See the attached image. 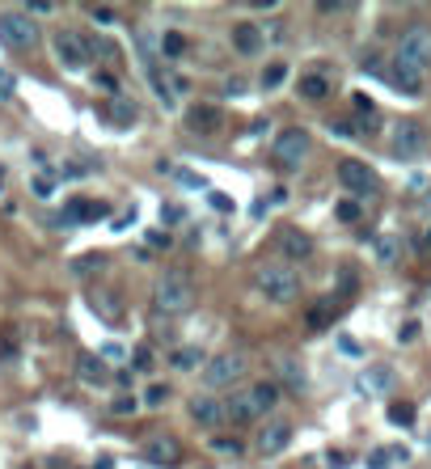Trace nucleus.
<instances>
[{"mask_svg": "<svg viewBox=\"0 0 431 469\" xmlns=\"http://www.w3.org/2000/svg\"><path fill=\"white\" fill-rule=\"evenodd\" d=\"M190 305H195V279L186 271L169 267L165 275H157V284H152V309L161 317H182V313H190Z\"/></svg>", "mask_w": 431, "mask_h": 469, "instance_id": "nucleus-1", "label": "nucleus"}, {"mask_svg": "<svg viewBox=\"0 0 431 469\" xmlns=\"http://www.w3.org/2000/svg\"><path fill=\"white\" fill-rule=\"evenodd\" d=\"M254 288H258L271 305H292V300L301 296V275H296L292 267H284V262H267V267H258Z\"/></svg>", "mask_w": 431, "mask_h": 469, "instance_id": "nucleus-2", "label": "nucleus"}, {"mask_svg": "<svg viewBox=\"0 0 431 469\" xmlns=\"http://www.w3.org/2000/svg\"><path fill=\"white\" fill-rule=\"evenodd\" d=\"M250 372V355L245 351H220L216 360H203V381L212 389H229Z\"/></svg>", "mask_w": 431, "mask_h": 469, "instance_id": "nucleus-3", "label": "nucleus"}, {"mask_svg": "<svg viewBox=\"0 0 431 469\" xmlns=\"http://www.w3.org/2000/svg\"><path fill=\"white\" fill-rule=\"evenodd\" d=\"M34 38H38V25H34V17L25 8H4L0 13V42L4 47L25 51V47H34Z\"/></svg>", "mask_w": 431, "mask_h": 469, "instance_id": "nucleus-4", "label": "nucleus"}, {"mask_svg": "<svg viewBox=\"0 0 431 469\" xmlns=\"http://www.w3.org/2000/svg\"><path fill=\"white\" fill-rule=\"evenodd\" d=\"M398 63H406L415 72H427V63H431V30L427 25L402 30V38H398Z\"/></svg>", "mask_w": 431, "mask_h": 469, "instance_id": "nucleus-5", "label": "nucleus"}, {"mask_svg": "<svg viewBox=\"0 0 431 469\" xmlns=\"http://www.w3.org/2000/svg\"><path fill=\"white\" fill-rule=\"evenodd\" d=\"M309 148H313L309 131H305V127H288V131H279V140H275L271 157H275L284 169H301V165H305V157H309Z\"/></svg>", "mask_w": 431, "mask_h": 469, "instance_id": "nucleus-6", "label": "nucleus"}, {"mask_svg": "<svg viewBox=\"0 0 431 469\" xmlns=\"http://www.w3.org/2000/svg\"><path fill=\"white\" fill-rule=\"evenodd\" d=\"M140 457H144V465H152V469H178L182 465V440L169 436V432L148 436V440L140 444Z\"/></svg>", "mask_w": 431, "mask_h": 469, "instance_id": "nucleus-7", "label": "nucleus"}, {"mask_svg": "<svg viewBox=\"0 0 431 469\" xmlns=\"http://www.w3.org/2000/svg\"><path fill=\"white\" fill-rule=\"evenodd\" d=\"M364 72H372V76H385L402 97H419L423 93V72H415V68H406V63H389V68H381L377 59H364Z\"/></svg>", "mask_w": 431, "mask_h": 469, "instance_id": "nucleus-8", "label": "nucleus"}, {"mask_svg": "<svg viewBox=\"0 0 431 469\" xmlns=\"http://www.w3.org/2000/svg\"><path fill=\"white\" fill-rule=\"evenodd\" d=\"M389 152H394L398 161H419V157H423V127H419L415 118L394 123V131H389Z\"/></svg>", "mask_w": 431, "mask_h": 469, "instance_id": "nucleus-9", "label": "nucleus"}, {"mask_svg": "<svg viewBox=\"0 0 431 469\" xmlns=\"http://www.w3.org/2000/svg\"><path fill=\"white\" fill-rule=\"evenodd\" d=\"M339 182H343L356 199H368V195H377V190H381V178H377L364 161H351V157H347V161H339Z\"/></svg>", "mask_w": 431, "mask_h": 469, "instance_id": "nucleus-10", "label": "nucleus"}, {"mask_svg": "<svg viewBox=\"0 0 431 469\" xmlns=\"http://www.w3.org/2000/svg\"><path fill=\"white\" fill-rule=\"evenodd\" d=\"M55 59L68 68V72H85L89 68V42L72 30H59L55 34Z\"/></svg>", "mask_w": 431, "mask_h": 469, "instance_id": "nucleus-11", "label": "nucleus"}, {"mask_svg": "<svg viewBox=\"0 0 431 469\" xmlns=\"http://www.w3.org/2000/svg\"><path fill=\"white\" fill-rule=\"evenodd\" d=\"M186 127L195 135H216L224 127V110L212 106V102H195V106H186Z\"/></svg>", "mask_w": 431, "mask_h": 469, "instance_id": "nucleus-12", "label": "nucleus"}, {"mask_svg": "<svg viewBox=\"0 0 431 469\" xmlns=\"http://www.w3.org/2000/svg\"><path fill=\"white\" fill-rule=\"evenodd\" d=\"M288 444H292V423H288V419H275V423H267V427L258 432V453H262V457H279Z\"/></svg>", "mask_w": 431, "mask_h": 469, "instance_id": "nucleus-13", "label": "nucleus"}, {"mask_svg": "<svg viewBox=\"0 0 431 469\" xmlns=\"http://www.w3.org/2000/svg\"><path fill=\"white\" fill-rule=\"evenodd\" d=\"M190 419H195L199 427H220V423H224V402L212 398V394H195V398H190Z\"/></svg>", "mask_w": 431, "mask_h": 469, "instance_id": "nucleus-14", "label": "nucleus"}, {"mask_svg": "<svg viewBox=\"0 0 431 469\" xmlns=\"http://www.w3.org/2000/svg\"><path fill=\"white\" fill-rule=\"evenodd\" d=\"M389 389H394V372L389 368H364L356 377V394H364V398H385Z\"/></svg>", "mask_w": 431, "mask_h": 469, "instance_id": "nucleus-15", "label": "nucleus"}, {"mask_svg": "<svg viewBox=\"0 0 431 469\" xmlns=\"http://www.w3.org/2000/svg\"><path fill=\"white\" fill-rule=\"evenodd\" d=\"M254 419H262V415H258L250 389H233V398H224V423H254Z\"/></svg>", "mask_w": 431, "mask_h": 469, "instance_id": "nucleus-16", "label": "nucleus"}, {"mask_svg": "<svg viewBox=\"0 0 431 469\" xmlns=\"http://www.w3.org/2000/svg\"><path fill=\"white\" fill-rule=\"evenodd\" d=\"M110 207L106 203H89V199H72L68 207H63V216H59V224L68 229V224H89V220H102Z\"/></svg>", "mask_w": 431, "mask_h": 469, "instance_id": "nucleus-17", "label": "nucleus"}, {"mask_svg": "<svg viewBox=\"0 0 431 469\" xmlns=\"http://www.w3.org/2000/svg\"><path fill=\"white\" fill-rule=\"evenodd\" d=\"M279 254L292 258V262H301V258L313 254V237H309L305 229H284V233H279Z\"/></svg>", "mask_w": 431, "mask_h": 469, "instance_id": "nucleus-18", "label": "nucleus"}, {"mask_svg": "<svg viewBox=\"0 0 431 469\" xmlns=\"http://www.w3.org/2000/svg\"><path fill=\"white\" fill-rule=\"evenodd\" d=\"M296 93H301L305 102H322V97L334 93V80H330V72H305V76L296 80Z\"/></svg>", "mask_w": 431, "mask_h": 469, "instance_id": "nucleus-19", "label": "nucleus"}, {"mask_svg": "<svg viewBox=\"0 0 431 469\" xmlns=\"http://www.w3.org/2000/svg\"><path fill=\"white\" fill-rule=\"evenodd\" d=\"M89 309H93L106 326H119V322H123V296H119V292H93V296H89Z\"/></svg>", "mask_w": 431, "mask_h": 469, "instance_id": "nucleus-20", "label": "nucleus"}, {"mask_svg": "<svg viewBox=\"0 0 431 469\" xmlns=\"http://www.w3.org/2000/svg\"><path fill=\"white\" fill-rule=\"evenodd\" d=\"M262 25H254V21H237L233 25V47L241 51V55H258L262 51Z\"/></svg>", "mask_w": 431, "mask_h": 469, "instance_id": "nucleus-21", "label": "nucleus"}, {"mask_svg": "<svg viewBox=\"0 0 431 469\" xmlns=\"http://www.w3.org/2000/svg\"><path fill=\"white\" fill-rule=\"evenodd\" d=\"M106 118L123 131V127H131V123L140 118V110H135V102H131L127 93H114V97H106Z\"/></svg>", "mask_w": 431, "mask_h": 469, "instance_id": "nucleus-22", "label": "nucleus"}, {"mask_svg": "<svg viewBox=\"0 0 431 469\" xmlns=\"http://www.w3.org/2000/svg\"><path fill=\"white\" fill-rule=\"evenodd\" d=\"M339 309H343V305H339L334 296H322V300L305 313V326H309L313 334H317V330H330V326H334V317H339Z\"/></svg>", "mask_w": 431, "mask_h": 469, "instance_id": "nucleus-23", "label": "nucleus"}, {"mask_svg": "<svg viewBox=\"0 0 431 469\" xmlns=\"http://www.w3.org/2000/svg\"><path fill=\"white\" fill-rule=\"evenodd\" d=\"M250 398H254L258 415H267V410L279 406V385H275V381H258V385H250Z\"/></svg>", "mask_w": 431, "mask_h": 469, "instance_id": "nucleus-24", "label": "nucleus"}, {"mask_svg": "<svg viewBox=\"0 0 431 469\" xmlns=\"http://www.w3.org/2000/svg\"><path fill=\"white\" fill-rule=\"evenodd\" d=\"M76 372H80V381H85V385L106 381V364H102V355H80V360H76Z\"/></svg>", "mask_w": 431, "mask_h": 469, "instance_id": "nucleus-25", "label": "nucleus"}, {"mask_svg": "<svg viewBox=\"0 0 431 469\" xmlns=\"http://www.w3.org/2000/svg\"><path fill=\"white\" fill-rule=\"evenodd\" d=\"M169 364H174L178 372H190V368H199V364H203V351H199V347H174Z\"/></svg>", "mask_w": 431, "mask_h": 469, "instance_id": "nucleus-26", "label": "nucleus"}, {"mask_svg": "<svg viewBox=\"0 0 431 469\" xmlns=\"http://www.w3.org/2000/svg\"><path fill=\"white\" fill-rule=\"evenodd\" d=\"M161 55H165V59H178V55H186V34H178V30H165V34H161Z\"/></svg>", "mask_w": 431, "mask_h": 469, "instance_id": "nucleus-27", "label": "nucleus"}, {"mask_svg": "<svg viewBox=\"0 0 431 469\" xmlns=\"http://www.w3.org/2000/svg\"><path fill=\"white\" fill-rule=\"evenodd\" d=\"M372 250H377V258L389 267V262H398V254H402V245H398V237H377L372 241Z\"/></svg>", "mask_w": 431, "mask_h": 469, "instance_id": "nucleus-28", "label": "nucleus"}, {"mask_svg": "<svg viewBox=\"0 0 431 469\" xmlns=\"http://www.w3.org/2000/svg\"><path fill=\"white\" fill-rule=\"evenodd\" d=\"M102 267H106V258H102V254H80V258L72 262V275H76V279H85V275H93V271H102Z\"/></svg>", "mask_w": 431, "mask_h": 469, "instance_id": "nucleus-29", "label": "nucleus"}, {"mask_svg": "<svg viewBox=\"0 0 431 469\" xmlns=\"http://www.w3.org/2000/svg\"><path fill=\"white\" fill-rule=\"evenodd\" d=\"M279 377L288 381V389H305V368L296 360H279Z\"/></svg>", "mask_w": 431, "mask_h": 469, "instance_id": "nucleus-30", "label": "nucleus"}, {"mask_svg": "<svg viewBox=\"0 0 431 469\" xmlns=\"http://www.w3.org/2000/svg\"><path fill=\"white\" fill-rule=\"evenodd\" d=\"M389 423H394V427H411V423H415V406H411V402H394V406H389Z\"/></svg>", "mask_w": 431, "mask_h": 469, "instance_id": "nucleus-31", "label": "nucleus"}, {"mask_svg": "<svg viewBox=\"0 0 431 469\" xmlns=\"http://www.w3.org/2000/svg\"><path fill=\"white\" fill-rule=\"evenodd\" d=\"M334 216H339V220H343V224H356V220H360V216H364V207H360V203H356V199H343V203H339V207H334Z\"/></svg>", "mask_w": 431, "mask_h": 469, "instance_id": "nucleus-32", "label": "nucleus"}, {"mask_svg": "<svg viewBox=\"0 0 431 469\" xmlns=\"http://www.w3.org/2000/svg\"><path fill=\"white\" fill-rule=\"evenodd\" d=\"M131 360H135V364H131L135 372H152V347H148V343H140V347L131 351Z\"/></svg>", "mask_w": 431, "mask_h": 469, "instance_id": "nucleus-33", "label": "nucleus"}, {"mask_svg": "<svg viewBox=\"0 0 431 469\" xmlns=\"http://www.w3.org/2000/svg\"><path fill=\"white\" fill-rule=\"evenodd\" d=\"M284 76H288V68H284V63H271V68L262 72V89H279Z\"/></svg>", "mask_w": 431, "mask_h": 469, "instance_id": "nucleus-34", "label": "nucleus"}, {"mask_svg": "<svg viewBox=\"0 0 431 469\" xmlns=\"http://www.w3.org/2000/svg\"><path fill=\"white\" fill-rule=\"evenodd\" d=\"M174 178H178L182 186H190V190H207V178H203V173H190V169H174Z\"/></svg>", "mask_w": 431, "mask_h": 469, "instance_id": "nucleus-35", "label": "nucleus"}, {"mask_svg": "<svg viewBox=\"0 0 431 469\" xmlns=\"http://www.w3.org/2000/svg\"><path fill=\"white\" fill-rule=\"evenodd\" d=\"M135 410H140V402H135L131 394H123V398L110 402V415H135Z\"/></svg>", "mask_w": 431, "mask_h": 469, "instance_id": "nucleus-36", "label": "nucleus"}, {"mask_svg": "<svg viewBox=\"0 0 431 469\" xmlns=\"http://www.w3.org/2000/svg\"><path fill=\"white\" fill-rule=\"evenodd\" d=\"M165 398H169V389H165V385H148L144 406H152V410H157V406H165Z\"/></svg>", "mask_w": 431, "mask_h": 469, "instance_id": "nucleus-37", "label": "nucleus"}, {"mask_svg": "<svg viewBox=\"0 0 431 469\" xmlns=\"http://www.w3.org/2000/svg\"><path fill=\"white\" fill-rule=\"evenodd\" d=\"M212 449H216V453H224V457H241V440H224V436H216V440H212Z\"/></svg>", "mask_w": 431, "mask_h": 469, "instance_id": "nucleus-38", "label": "nucleus"}, {"mask_svg": "<svg viewBox=\"0 0 431 469\" xmlns=\"http://www.w3.org/2000/svg\"><path fill=\"white\" fill-rule=\"evenodd\" d=\"M389 461H394V449H377L368 457V469H389Z\"/></svg>", "mask_w": 431, "mask_h": 469, "instance_id": "nucleus-39", "label": "nucleus"}, {"mask_svg": "<svg viewBox=\"0 0 431 469\" xmlns=\"http://www.w3.org/2000/svg\"><path fill=\"white\" fill-rule=\"evenodd\" d=\"M93 85H97V89H106V93H110V97H114V93H119V80H114V76H110V72H97V76H93Z\"/></svg>", "mask_w": 431, "mask_h": 469, "instance_id": "nucleus-40", "label": "nucleus"}, {"mask_svg": "<svg viewBox=\"0 0 431 469\" xmlns=\"http://www.w3.org/2000/svg\"><path fill=\"white\" fill-rule=\"evenodd\" d=\"M419 330H423L419 322H406V326L398 330V343H415V339H419Z\"/></svg>", "mask_w": 431, "mask_h": 469, "instance_id": "nucleus-41", "label": "nucleus"}, {"mask_svg": "<svg viewBox=\"0 0 431 469\" xmlns=\"http://www.w3.org/2000/svg\"><path fill=\"white\" fill-rule=\"evenodd\" d=\"M93 21H102V25H114V8H106V4L97 8V4H93Z\"/></svg>", "mask_w": 431, "mask_h": 469, "instance_id": "nucleus-42", "label": "nucleus"}, {"mask_svg": "<svg viewBox=\"0 0 431 469\" xmlns=\"http://www.w3.org/2000/svg\"><path fill=\"white\" fill-rule=\"evenodd\" d=\"M212 207H216V212H233V199L220 195V190H212Z\"/></svg>", "mask_w": 431, "mask_h": 469, "instance_id": "nucleus-43", "label": "nucleus"}, {"mask_svg": "<svg viewBox=\"0 0 431 469\" xmlns=\"http://www.w3.org/2000/svg\"><path fill=\"white\" fill-rule=\"evenodd\" d=\"M131 224H135V207H131V212H123V216L114 220V233H127Z\"/></svg>", "mask_w": 431, "mask_h": 469, "instance_id": "nucleus-44", "label": "nucleus"}, {"mask_svg": "<svg viewBox=\"0 0 431 469\" xmlns=\"http://www.w3.org/2000/svg\"><path fill=\"white\" fill-rule=\"evenodd\" d=\"M13 85H17V80H13V72H4V68H0V97H13Z\"/></svg>", "mask_w": 431, "mask_h": 469, "instance_id": "nucleus-45", "label": "nucleus"}, {"mask_svg": "<svg viewBox=\"0 0 431 469\" xmlns=\"http://www.w3.org/2000/svg\"><path fill=\"white\" fill-rule=\"evenodd\" d=\"M224 93H233V97H241V93H245V80H241V76H233V80L224 85Z\"/></svg>", "mask_w": 431, "mask_h": 469, "instance_id": "nucleus-46", "label": "nucleus"}, {"mask_svg": "<svg viewBox=\"0 0 431 469\" xmlns=\"http://www.w3.org/2000/svg\"><path fill=\"white\" fill-rule=\"evenodd\" d=\"M97 355H102V360H123V347H114V343H106V347H102Z\"/></svg>", "mask_w": 431, "mask_h": 469, "instance_id": "nucleus-47", "label": "nucleus"}, {"mask_svg": "<svg viewBox=\"0 0 431 469\" xmlns=\"http://www.w3.org/2000/svg\"><path fill=\"white\" fill-rule=\"evenodd\" d=\"M25 13H55V4H51V0H34Z\"/></svg>", "mask_w": 431, "mask_h": 469, "instance_id": "nucleus-48", "label": "nucleus"}, {"mask_svg": "<svg viewBox=\"0 0 431 469\" xmlns=\"http://www.w3.org/2000/svg\"><path fill=\"white\" fill-rule=\"evenodd\" d=\"M356 110H364V114H372V97H364V93H356Z\"/></svg>", "mask_w": 431, "mask_h": 469, "instance_id": "nucleus-49", "label": "nucleus"}, {"mask_svg": "<svg viewBox=\"0 0 431 469\" xmlns=\"http://www.w3.org/2000/svg\"><path fill=\"white\" fill-rule=\"evenodd\" d=\"M34 190H38V195L47 199V195H51V178H34Z\"/></svg>", "mask_w": 431, "mask_h": 469, "instance_id": "nucleus-50", "label": "nucleus"}, {"mask_svg": "<svg viewBox=\"0 0 431 469\" xmlns=\"http://www.w3.org/2000/svg\"><path fill=\"white\" fill-rule=\"evenodd\" d=\"M317 13H347V4H330L326 0V4H317Z\"/></svg>", "mask_w": 431, "mask_h": 469, "instance_id": "nucleus-51", "label": "nucleus"}, {"mask_svg": "<svg viewBox=\"0 0 431 469\" xmlns=\"http://www.w3.org/2000/svg\"><path fill=\"white\" fill-rule=\"evenodd\" d=\"M161 220H182V207H161Z\"/></svg>", "mask_w": 431, "mask_h": 469, "instance_id": "nucleus-52", "label": "nucleus"}, {"mask_svg": "<svg viewBox=\"0 0 431 469\" xmlns=\"http://www.w3.org/2000/svg\"><path fill=\"white\" fill-rule=\"evenodd\" d=\"M148 245H169V233H148Z\"/></svg>", "mask_w": 431, "mask_h": 469, "instance_id": "nucleus-53", "label": "nucleus"}, {"mask_svg": "<svg viewBox=\"0 0 431 469\" xmlns=\"http://www.w3.org/2000/svg\"><path fill=\"white\" fill-rule=\"evenodd\" d=\"M13 355H17V347H13V343L4 339V343H0V360H13Z\"/></svg>", "mask_w": 431, "mask_h": 469, "instance_id": "nucleus-54", "label": "nucleus"}, {"mask_svg": "<svg viewBox=\"0 0 431 469\" xmlns=\"http://www.w3.org/2000/svg\"><path fill=\"white\" fill-rule=\"evenodd\" d=\"M423 250H431V229L423 233Z\"/></svg>", "mask_w": 431, "mask_h": 469, "instance_id": "nucleus-55", "label": "nucleus"}, {"mask_svg": "<svg viewBox=\"0 0 431 469\" xmlns=\"http://www.w3.org/2000/svg\"><path fill=\"white\" fill-rule=\"evenodd\" d=\"M97 469H110V461H97Z\"/></svg>", "mask_w": 431, "mask_h": 469, "instance_id": "nucleus-56", "label": "nucleus"}, {"mask_svg": "<svg viewBox=\"0 0 431 469\" xmlns=\"http://www.w3.org/2000/svg\"><path fill=\"white\" fill-rule=\"evenodd\" d=\"M0 178H4V173H0Z\"/></svg>", "mask_w": 431, "mask_h": 469, "instance_id": "nucleus-57", "label": "nucleus"}]
</instances>
